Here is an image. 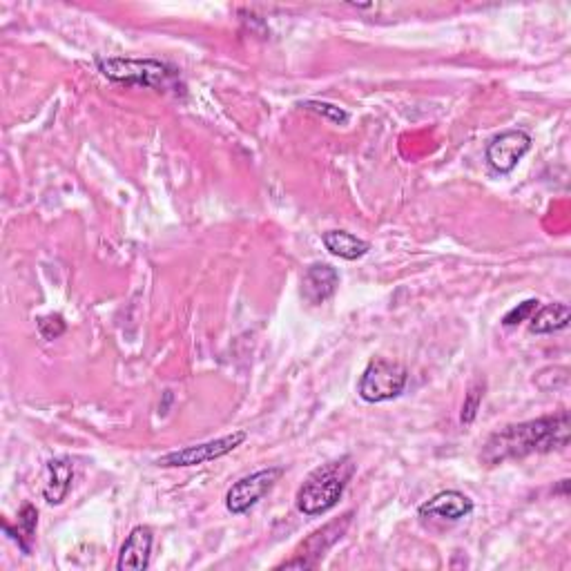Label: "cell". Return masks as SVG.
<instances>
[{"instance_id":"obj_3","label":"cell","mask_w":571,"mask_h":571,"mask_svg":"<svg viewBox=\"0 0 571 571\" xmlns=\"http://www.w3.org/2000/svg\"><path fill=\"white\" fill-rule=\"evenodd\" d=\"M96 67L108 81L150 87V90H166L177 79V70L157 58H96Z\"/></svg>"},{"instance_id":"obj_14","label":"cell","mask_w":571,"mask_h":571,"mask_svg":"<svg viewBox=\"0 0 571 571\" xmlns=\"http://www.w3.org/2000/svg\"><path fill=\"white\" fill-rule=\"evenodd\" d=\"M529 331L536 335H549L556 331H563L571 322V308L563 302L547 304L536 311V315H531L529 319Z\"/></svg>"},{"instance_id":"obj_10","label":"cell","mask_w":571,"mask_h":571,"mask_svg":"<svg viewBox=\"0 0 571 571\" xmlns=\"http://www.w3.org/2000/svg\"><path fill=\"white\" fill-rule=\"evenodd\" d=\"M473 511V500L469 496H464L462 491L449 489L442 491L438 496H433L431 500L424 502L418 509L420 518H440V520H462L467 518Z\"/></svg>"},{"instance_id":"obj_7","label":"cell","mask_w":571,"mask_h":571,"mask_svg":"<svg viewBox=\"0 0 571 571\" xmlns=\"http://www.w3.org/2000/svg\"><path fill=\"white\" fill-rule=\"evenodd\" d=\"M351 518L353 514H346L328 522L326 527L313 531L302 545V554H297V558L293 560H286V563L279 565V569H315L319 565V558H324L326 551L344 536V531L351 525Z\"/></svg>"},{"instance_id":"obj_18","label":"cell","mask_w":571,"mask_h":571,"mask_svg":"<svg viewBox=\"0 0 571 571\" xmlns=\"http://www.w3.org/2000/svg\"><path fill=\"white\" fill-rule=\"evenodd\" d=\"M538 299H527V302H522L518 304L516 308H511V311L502 317V326H518L522 322H527V319H531V315H534V311H538Z\"/></svg>"},{"instance_id":"obj_19","label":"cell","mask_w":571,"mask_h":571,"mask_svg":"<svg viewBox=\"0 0 571 571\" xmlns=\"http://www.w3.org/2000/svg\"><path fill=\"white\" fill-rule=\"evenodd\" d=\"M65 319L61 315H45L38 317V333L43 335V340L52 342L58 340L65 333Z\"/></svg>"},{"instance_id":"obj_6","label":"cell","mask_w":571,"mask_h":571,"mask_svg":"<svg viewBox=\"0 0 571 571\" xmlns=\"http://www.w3.org/2000/svg\"><path fill=\"white\" fill-rule=\"evenodd\" d=\"M248 440L246 431H235L224 438L203 442V444H192V447H183L179 451H170L166 456H161L157 460V467H199V464H206L212 460H219L228 456L235 449H239L241 444Z\"/></svg>"},{"instance_id":"obj_15","label":"cell","mask_w":571,"mask_h":571,"mask_svg":"<svg viewBox=\"0 0 571 571\" xmlns=\"http://www.w3.org/2000/svg\"><path fill=\"white\" fill-rule=\"evenodd\" d=\"M36 525H38V511L34 505H23L21 514H18V529H14L9 525L7 520H3V529L5 534L14 540V543L21 547L23 554L29 556V551H32V540L36 536Z\"/></svg>"},{"instance_id":"obj_9","label":"cell","mask_w":571,"mask_h":571,"mask_svg":"<svg viewBox=\"0 0 571 571\" xmlns=\"http://www.w3.org/2000/svg\"><path fill=\"white\" fill-rule=\"evenodd\" d=\"M152 543L154 534L150 527L139 525L130 531L125 543L119 551V560H116V569L119 571H143L150 567L152 556Z\"/></svg>"},{"instance_id":"obj_13","label":"cell","mask_w":571,"mask_h":571,"mask_svg":"<svg viewBox=\"0 0 571 571\" xmlns=\"http://www.w3.org/2000/svg\"><path fill=\"white\" fill-rule=\"evenodd\" d=\"M322 241L328 253L340 259H346V261L362 259L371 250L369 241H364L357 235H353V232H346V230H328L324 232Z\"/></svg>"},{"instance_id":"obj_1","label":"cell","mask_w":571,"mask_h":571,"mask_svg":"<svg viewBox=\"0 0 571 571\" xmlns=\"http://www.w3.org/2000/svg\"><path fill=\"white\" fill-rule=\"evenodd\" d=\"M569 435L571 427L567 411L547 415V418L509 424V427L489 435L485 449H482V462L496 467V464L522 460L534 456V453L563 451L569 444Z\"/></svg>"},{"instance_id":"obj_2","label":"cell","mask_w":571,"mask_h":571,"mask_svg":"<svg viewBox=\"0 0 571 571\" xmlns=\"http://www.w3.org/2000/svg\"><path fill=\"white\" fill-rule=\"evenodd\" d=\"M357 471V464L351 456H342L333 462H326L322 467L315 469L311 476L304 480V485L297 491V509L304 516H322L331 511L344 491L348 482L353 480Z\"/></svg>"},{"instance_id":"obj_8","label":"cell","mask_w":571,"mask_h":571,"mask_svg":"<svg viewBox=\"0 0 571 571\" xmlns=\"http://www.w3.org/2000/svg\"><path fill=\"white\" fill-rule=\"evenodd\" d=\"M529 150H531V137L525 130H507L489 141L487 161L496 172L509 174Z\"/></svg>"},{"instance_id":"obj_5","label":"cell","mask_w":571,"mask_h":571,"mask_svg":"<svg viewBox=\"0 0 571 571\" xmlns=\"http://www.w3.org/2000/svg\"><path fill=\"white\" fill-rule=\"evenodd\" d=\"M282 476H284L282 467H268L237 480L226 493V509L232 516L248 514L250 509H255L259 502L275 489Z\"/></svg>"},{"instance_id":"obj_4","label":"cell","mask_w":571,"mask_h":571,"mask_svg":"<svg viewBox=\"0 0 571 571\" xmlns=\"http://www.w3.org/2000/svg\"><path fill=\"white\" fill-rule=\"evenodd\" d=\"M406 382H409V371L400 362L375 357L364 369L360 384H357V393L369 404L389 402L402 395Z\"/></svg>"},{"instance_id":"obj_17","label":"cell","mask_w":571,"mask_h":571,"mask_svg":"<svg viewBox=\"0 0 571 571\" xmlns=\"http://www.w3.org/2000/svg\"><path fill=\"white\" fill-rule=\"evenodd\" d=\"M302 108L326 116V119L331 121V123H335V125L348 123V112H344L342 108H337V105H333V103H326V101H306V103H302Z\"/></svg>"},{"instance_id":"obj_11","label":"cell","mask_w":571,"mask_h":571,"mask_svg":"<svg viewBox=\"0 0 571 571\" xmlns=\"http://www.w3.org/2000/svg\"><path fill=\"white\" fill-rule=\"evenodd\" d=\"M340 286V273L328 264H313L302 277V295L308 304H324Z\"/></svg>"},{"instance_id":"obj_16","label":"cell","mask_w":571,"mask_h":571,"mask_svg":"<svg viewBox=\"0 0 571 571\" xmlns=\"http://www.w3.org/2000/svg\"><path fill=\"white\" fill-rule=\"evenodd\" d=\"M482 400H485V382H473L467 391V398H464L462 404V413H460V420L462 424H471L476 420V415L482 406Z\"/></svg>"},{"instance_id":"obj_12","label":"cell","mask_w":571,"mask_h":571,"mask_svg":"<svg viewBox=\"0 0 571 571\" xmlns=\"http://www.w3.org/2000/svg\"><path fill=\"white\" fill-rule=\"evenodd\" d=\"M74 482V464L67 458H54L47 462V482L43 496L47 505H61Z\"/></svg>"}]
</instances>
